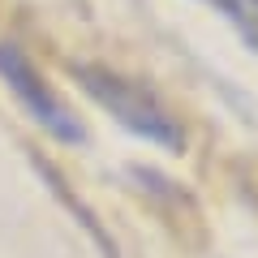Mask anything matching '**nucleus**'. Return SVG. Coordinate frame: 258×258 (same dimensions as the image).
Listing matches in <instances>:
<instances>
[{
	"mask_svg": "<svg viewBox=\"0 0 258 258\" xmlns=\"http://www.w3.org/2000/svg\"><path fill=\"white\" fill-rule=\"evenodd\" d=\"M0 78L13 86V95L22 99V108H26L52 138H60V142H86L82 116L56 95V86L39 74V64L30 60L18 43H0Z\"/></svg>",
	"mask_w": 258,
	"mask_h": 258,
	"instance_id": "nucleus-2",
	"label": "nucleus"
},
{
	"mask_svg": "<svg viewBox=\"0 0 258 258\" xmlns=\"http://www.w3.org/2000/svg\"><path fill=\"white\" fill-rule=\"evenodd\" d=\"M74 82L116 120L120 129H129L134 138L151 142V147H164V151H185V134L176 125V116L164 108V103L151 95V86H142L138 78L116 74L108 64H74L69 69Z\"/></svg>",
	"mask_w": 258,
	"mask_h": 258,
	"instance_id": "nucleus-1",
	"label": "nucleus"
},
{
	"mask_svg": "<svg viewBox=\"0 0 258 258\" xmlns=\"http://www.w3.org/2000/svg\"><path fill=\"white\" fill-rule=\"evenodd\" d=\"M211 9H220L228 18V26L245 39V47L258 52V0H207Z\"/></svg>",
	"mask_w": 258,
	"mask_h": 258,
	"instance_id": "nucleus-3",
	"label": "nucleus"
}]
</instances>
